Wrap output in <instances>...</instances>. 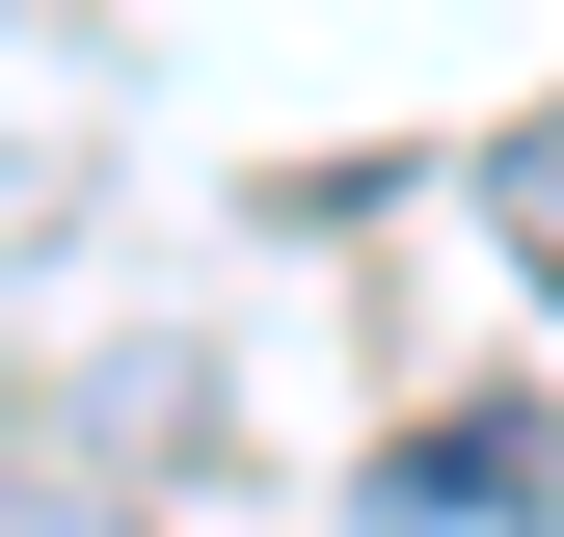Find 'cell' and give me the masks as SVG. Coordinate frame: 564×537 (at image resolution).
I'll list each match as a JSON object with an SVG mask.
<instances>
[{
	"instance_id": "obj_2",
	"label": "cell",
	"mask_w": 564,
	"mask_h": 537,
	"mask_svg": "<svg viewBox=\"0 0 564 537\" xmlns=\"http://www.w3.org/2000/svg\"><path fill=\"white\" fill-rule=\"evenodd\" d=\"M484 216H511V268H538V296H564V108L511 134V162H484Z\"/></svg>"
},
{
	"instance_id": "obj_1",
	"label": "cell",
	"mask_w": 564,
	"mask_h": 537,
	"mask_svg": "<svg viewBox=\"0 0 564 537\" xmlns=\"http://www.w3.org/2000/svg\"><path fill=\"white\" fill-rule=\"evenodd\" d=\"M349 511H377V537H538L564 511V430H538V403H457V430H403Z\"/></svg>"
}]
</instances>
